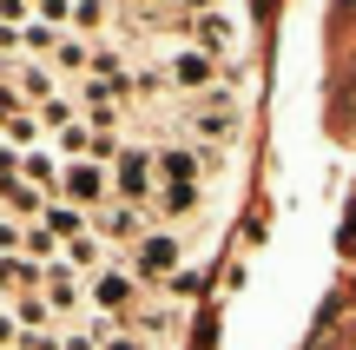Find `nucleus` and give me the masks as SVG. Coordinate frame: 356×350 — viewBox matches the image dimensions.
Instances as JSON below:
<instances>
[{
	"label": "nucleus",
	"mask_w": 356,
	"mask_h": 350,
	"mask_svg": "<svg viewBox=\"0 0 356 350\" xmlns=\"http://www.w3.org/2000/svg\"><path fill=\"white\" fill-rule=\"evenodd\" d=\"M40 298L53 304V317H66V311H79L86 285H79V271H66V264H47V285H40Z\"/></svg>",
	"instance_id": "10"
},
{
	"label": "nucleus",
	"mask_w": 356,
	"mask_h": 350,
	"mask_svg": "<svg viewBox=\"0 0 356 350\" xmlns=\"http://www.w3.org/2000/svg\"><path fill=\"white\" fill-rule=\"evenodd\" d=\"M13 324H20V331H47L53 324V304L47 298H20V304H13Z\"/></svg>",
	"instance_id": "23"
},
{
	"label": "nucleus",
	"mask_w": 356,
	"mask_h": 350,
	"mask_svg": "<svg viewBox=\"0 0 356 350\" xmlns=\"http://www.w3.org/2000/svg\"><path fill=\"white\" fill-rule=\"evenodd\" d=\"M86 73H92V79H132V73H126V47H113V40H92Z\"/></svg>",
	"instance_id": "17"
},
{
	"label": "nucleus",
	"mask_w": 356,
	"mask_h": 350,
	"mask_svg": "<svg viewBox=\"0 0 356 350\" xmlns=\"http://www.w3.org/2000/svg\"><path fill=\"white\" fill-rule=\"evenodd\" d=\"M145 218H152V205L106 198V205L92 212V238H106V245H139V238H145Z\"/></svg>",
	"instance_id": "6"
},
{
	"label": "nucleus",
	"mask_w": 356,
	"mask_h": 350,
	"mask_svg": "<svg viewBox=\"0 0 356 350\" xmlns=\"http://www.w3.org/2000/svg\"><path fill=\"white\" fill-rule=\"evenodd\" d=\"M60 264H66V271H79V278H92V271H106V238H73V245H66L60 251Z\"/></svg>",
	"instance_id": "16"
},
{
	"label": "nucleus",
	"mask_w": 356,
	"mask_h": 350,
	"mask_svg": "<svg viewBox=\"0 0 356 350\" xmlns=\"http://www.w3.org/2000/svg\"><path fill=\"white\" fill-rule=\"evenodd\" d=\"M211 73H218V60H204L198 47H191V53H172V60H165V79L191 86V100H198V93H211Z\"/></svg>",
	"instance_id": "9"
},
{
	"label": "nucleus",
	"mask_w": 356,
	"mask_h": 350,
	"mask_svg": "<svg viewBox=\"0 0 356 350\" xmlns=\"http://www.w3.org/2000/svg\"><path fill=\"white\" fill-rule=\"evenodd\" d=\"M20 179L33 185V192H60V152H47V145H33V152H20Z\"/></svg>",
	"instance_id": "12"
},
{
	"label": "nucleus",
	"mask_w": 356,
	"mask_h": 350,
	"mask_svg": "<svg viewBox=\"0 0 356 350\" xmlns=\"http://www.w3.org/2000/svg\"><path fill=\"white\" fill-rule=\"evenodd\" d=\"M152 93H165V66H139L132 73V100H152Z\"/></svg>",
	"instance_id": "26"
},
{
	"label": "nucleus",
	"mask_w": 356,
	"mask_h": 350,
	"mask_svg": "<svg viewBox=\"0 0 356 350\" xmlns=\"http://www.w3.org/2000/svg\"><path fill=\"white\" fill-rule=\"evenodd\" d=\"M33 20H40V26H60V33H66V26H73V0H33Z\"/></svg>",
	"instance_id": "25"
},
{
	"label": "nucleus",
	"mask_w": 356,
	"mask_h": 350,
	"mask_svg": "<svg viewBox=\"0 0 356 350\" xmlns=\"http://www.w3.org/2000/svg\"><path fill=\"white\" fill-rule=\"evenodd\" d=\"M40 285H47V264H33V258H0V291H13V298H33Z\"/></svg>",
	"instance_id": "14"
},
{
	"label": "nucleus",
	"mask_w": 356,
	"mask_h": 350,
	"mask_svg": "<svg viewBox=\"0 0 356 350\" xmlns=\"http://www.w3.org/2000/svg\"><path fill=\"white\" fill-rule=\"evenodd\" d=\"M86 60H92V40H73V33H66L60 47H53V66H60V73H86Z\"/></svg>",
	"instance_id": "21"
},
{
	"label": "nucleus",
	"mask_w": 356,
	"mask_h": 350,
	"mask_svg": "<svg viewBox=\"0 0 356 350\" xmlns=\"http://www.w3.org/2000/svg\"><path fill=\"white\" fill-rule=\"evenodd\" d=\"M40 225H47L60 245H73V238H86L92 225H86V212L79 205H66V198H47V212H40Z\"/></svg>",
	"instance_id": "11"
},
{
	"label": "nucleus",
	"mask_w": 356,
	"mask_h": 350,
	"mask_svg": "<svg viewBox=\"0 0 356 350\" xmlns=\"http://www.w3.org/2000/svg\"><path fill=\"white\" fill-rule=\"evenodd\" d=\"M139 285H172L178 271H185V245H178L172 232H145L139 245H132V264H126Z\"/></svg>",
	"instance_id": "2"
},
{
	"label": "nucleus",
	"mask_w": 356,
	"mask_h": 350,
	"mask_svg": "<svg viewBox=\"0 0 356 350\" xmlns=\"http://www.w3.org/2000/svg\"><path fill=\"white\" fill-rule=\"evenodd\" d=\"M60 40H66L60 26H40V20L20 26V53H33V60H53V47H60Z\"/></svg>",
	"instance_id": "20"
},
{
	"label": "nucleus",
	"mask_w": 356,
	"mask_h": 350,
	"mask_svg": "<svg viewBox=\"0 0 356 350\" xmlns=\"http://www.w3.org/2000/svg\"><path fill=\"white\" fill-rule=\"evenodd\" d=\"M152 212H159V218H185V212H198V185H159Z\"/></svg>",
	"instance_id": "18"
},
{
	"label": "nucleus",
	"mask_w": 356,
	"mask_h": 350,
	"mask_svg": "<svg viewBox=\"0 0 356 350\" xmlns=\"http://www.w3.org/2000/svg\"><path fill=\"white\" fill-rule=\"evenodd\" d=\"M113 0H73V26H99Z\"/></svg>",
	"instance_id": "28"
},
{
	"label": "nucleus",
	"mask_w": 356,
	"mask_h": 350,
	"mask_svg": "<svg viewBox=\"0 0 356 350\" xmlns=\"http://www.w3.org/2000/svg\"><path fill=\"white\" fill-rule=\"evenodd\" d=\"M92 139H99V132L79 126V119H73V126H60V132H53V145H60V166H73V159H92Z\"/></svg>",
	"instance_id": "19"
},
{
	"label": "nucleus",
	"mask_w": 356,
	"mask_h": 350,
	"mask_svg": "<svg viewBox=\"0 0 356 350\" xmlns=\"http://www.w3.org/2000/svg\"><path fill=\"white\" fill-rule=\"evenodd\" d=\"M99 350H145V337H132V331H113V337H106Z\"/></svg>",
	"instance_id": "32"
},
{
	"label": "nucleus",
	"mask_w": 356,
	"mask_h": 350,
	"mask_svg": "<svg viewBox=\"0 0 356 350\" xmlns=\"http://www.w3.org/2000/svg\"><path fill=\"white\" fill-rule=\"evenodd\" d=\"M7 86L20 93V106H33V113L60 100V79H53V73H47L40 60H13V66H7Z\"/></svg>",
	"instance_id": "8"
},
{
	"label": "nucleus",
	"mask_w": 356,
	"mask_h": 350,
	"mask_svg": "<svg viewBox=\"0 0 356 350\" xmlns=\"http://www.w3.org/2000/svg\"><path fill=\"white\" fill-rule=\"evenodd\" d=\"M172 331V311L165 304H145V311H132V337H165Z\"/></svg>",
	"instance_id": "22"
},
{
	"label": "nucleus",
	"mask_w": 356,
	"mask_h": 350,
	"mask_svg": "<svg viewBox=\"0 0 356 350\" xmlns=\"http://www.w3.org/2000/svg\"><path fill=\"white\" fill-rule=\"evenodd\" d=\"M0 350H20V324H13V311H0Z\"/></svg>",
	"instance_id": "30"
},
{
	"label": "nucleus",
	"mask_w": 356,
	"mask_h": 350,
	"mask_svg": "<svg viewBox=\"0 0 356 350\" xmlns=\"http://www.w3.org/2000/svg\"><path fill=\"white\" fill-rule=\"evenodd\" d=\"M159 192V166L145 145H126V152L113 159V198H126V205H152Z\"/></svg>",
	"instance_id": "3"
},
{
	"label": "nucleus",
	"mask_w": 356,
	"mask_h": 350,
	"mask_svg": "<svg viewBox=\"0 0 356 350\" xmlns=\"http://www.w3.org/2000/svg\"><path fill=\"white\" fill-rule=\"evenodd\" d=\"M13 60H20V26L0 20V66H13Z\"/></svg>",
	"instance_id": "29"
},
{
	"label": "nucleus",
	"mask_w": 356,
	"mask_h": 350,
	"mask_svg": "<svg viewBox=\"0 0 356 350\" xmlns=\"http://www.w3.org/2000/svg\"><path fill=\"white\" fill-rule=\"evenodd\" d=\"M60 350H99V337H92V331H66Z\"/></svg>",
	"instance_id": "31"
},
{
	"label": "nucleus",
	"mask_w": 356,
	"mask_h": 350,
	"mask_svg": "<svg viewBox=\"0 0 356 350\" xmlns=\"http://www.w3.org/2000/svg\"><path fill=\"white\" fill-rule=\"evenodd\" d=\"M238 100H231L225 86H211V93H198L191 100V132H198V145H211V152H225L231 139H238Z\"/></svg>",
	"instance_id": "1"
},
{
	"label": "nucleus",
	"mask_w": 356,
	"mask_h": 350,
	"mask_svg": "<svg viewBox=\"0 0 356 350\" xmlns=\"http://www.w3.org/2000/svg\"><path fill=\"white\" fill-rule=\"evenodd\" d=\"M159 185H198V145H172V152H152Z\"/></svg>",
	"instance_id": "13"
},
{
	"label": "nucleus",
	"mask_w": 356,
	"mask_h": 350,
	"mask_svg": "<svg viewBox=\"0 0 356 350\" xmlns=\"http://www.w3.org/2000/svg\"><path fill=\"white\" fill-rule=\"evenodd\" d=\"M191 40H198V53H204V60H231V53L244 47V33H238V20H231L225 7H211V13H198V20H191Z\"/></svg>",
	"instance_id": "7"
},
{
	"label": "nucleus",
	"mask_w": 356,
	"mask_h": 350,
	"mask_svg": "<svg viewBox=\"0 0 356 350\" xmlns=\"http://www.w3.org/2000/svg\"><path fill=\"white\" fill-rule=\"evenodd\" d=\"M330 126H337V132H350V126H356V73L343 79V86H337V106H330Z\"/></svg>",
	"instance_id": "24"
},
{
	"label": "nucleus",
	"mask_w": 356,
	"mask_h": 350,
	"mask_svg": "<svg viewBox=\"0 0 356 350\" xmlns=\"http://www.w3.org/2000/svg\"><path fill=\"white\" fill-rule=\"evenodd\" d=\"M53 198H66V205H92V212H99L106 198H113V172L92 166V159H73V166H60V192H53Z\"/></svg>",
	"instance_id": "5"
},
{
	"label": "nucleus",
	"mask_w": 356,
	"mask_h": 350,
	"mask_svg": "<svg viewBox=\"0 0 356 350\" xmlns=\"http://www.w3.org/2000/svg\"><path fill=\"white\" fill-rule=\"evenodd\" d=\"M20 245H26L20 218H0V258H20Z\"/></svg>",
	"instance_id": "27"
},
{
	"label": "nucleus",
	"mask_w": 356,
	"mask_h": 350,
	"mask_svg": "<svg viewBox=\"0 0 356 350\" xmlns=\"http://www.w3.org/2000/svg\"><path fill=\"white\" fill-rule=\"evenodd\" d=\"M132 298H139V278L119 271V264H106V271H92V278H86V304H92L99 317H119V324H126Z\"/></svg>",
	"instance_id": "4"
},
{
	"label": "nucleus",
	"mask_w": 356,
	"mask_h": 350,
	"mask_svg": "<svg viewBox=\"0 0 356 350\" xmlns=\"http://www.w3.org/2000/svg\"><path fill=\"white\" fill-rule=\"evenodd\" d=\"M40 126H47V119H40L33 106H20V113H7V119H0V139H7L13 152H33V145H40Z\"/></svg>",
	"instance_id": "15"
}]
</instances>
